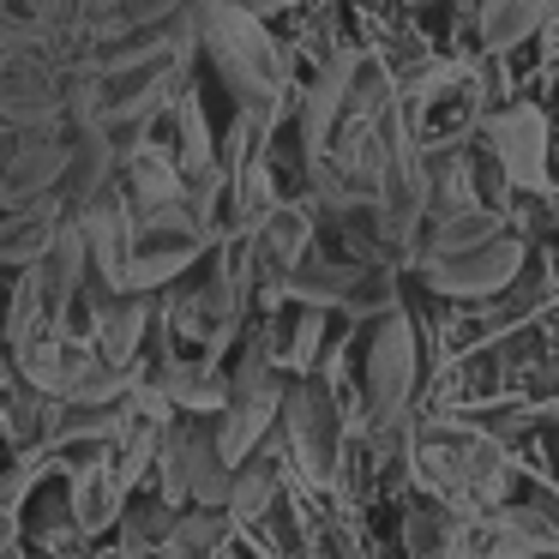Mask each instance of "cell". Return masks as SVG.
Segmentation results:
<instances>
[{
  "instance_id": "83f0119b",
  "label": "cell",
  "mask_w": 559,
  "mask_h": 559,
  "mask_svg": "<svg viewBox=\"0 0 559 559\" xmlns=\"http://www.w3.org/2000/svg\"><path fill=\"white\" fill-rule=\"evenodd\" d=\"M415 7H427V0H415Z\"/></svg>"
},
{
  "instance_id": "8fae6325",
  "label": "cell",
  "mask_w": 559,
  "mask_h": 559,
  "mask_svg": "<svg viewBox=\"0 0 559 559\" xmlns=\"http://www.w3.org/2000/svg\"><path fill=\"white\" fill-rule=\"evenodd\" d=\"M307 253H313V211L307 205H277L253 235H247L253 277H265L271 289H289V277L307 265Z\"/></svg>"
},
{
  "instance_id": "3957f363",
  "label": "cell",
  "mask_w": 559,
  "mask_h": 559,
  "mask_svg": "<svg viewBox=\"0 0 559 559\" xmlns=\"http://www.w3.org/2000/svg\"><path fill=\"white\" fill-rule=\"evenodd\" d=\"M73 163V127H7L0 121V211H25L61 193Z\"/></svg>"
},
{
  "instance_id": "ffe728a7",
  "label": "cell",
  "mask_w": 559,
  "mask_h": 559,
  "mask_svg": "<svg viewBox=\"0 0 559 559\" xmlns=\"http://www.w3.org/2000/svg\"><path fill=\"white\" fill-rule=\"evenodd\" d=\"M271 506H277V475H271L265 463H241L235 481H229V506H223V518H229L235 530H247V523H259Z\"/></svg>"
},
{
  "instance_id": "7402d4cb",
  "label": "cell",
  "mask_w": 559,
  "mask_h": 559,
  "mask_svg": "<svg viewBox=\"0 0 559 559\" xmlns=\"http://www.w3.org/2000/svg\"><path fill=\"white\" fill-rule=\"evenodd\" d=\"M319 337H325V313L319 307H301L295 313V325H289V367H313L319 361Z\"/></svg>"
},
{
  "instance_id": "5bb4252c",
  "label": "cell",
  "mask_w": 559,
  "mask_h": 559,
  "mask_svg": "<svg viewBox=\"0 0 559 559\" xmlns=\"http://www.w3.org/2000/svg\"><path fill=\"white\" fill-rule=\"evenodd\" d=\"M67 223L73 217H67L61 193L37 199V205H25V211H0V271H31L55 241H61Z\"/></svg>"
},
{
  "instance_id": "30bf717a",
  "label": "cell",
  "mask_w": 559,
  "mask_h": 559,
  "mask_svg": "<svg viewBox=\"0 0 559 559\" xmlns=\"http://www.w3.org/2000/svg\"><path fill=\"white\" fill-rule=\"evenodd\" d=\"M283 427H289V439H295L301 469L313 475V481H331V475H337V457H343V421H337V403H331V391L319 385V379H307V385L289 391Z\"/></svg>"
},
{
  "instance_id": "44dd1931",
  "label": "cell",
  "mask_w": 559,
  "mask_h": 559,
  "mask_svg": "<svg viewBox=\"0 0 559 559\" xmlns=\"http://www.w3.org/2000/svg\"><path fill=\"white\" fill-rule=\"evenodd\" d=\"M542 307V283H530V277H518L506 295H493V307H487V331H511V325H523V319Z\"/></svg>"
},
{
  "instance_id": "6da1fadb",
  "label": "cell",
  "mask_w": 559,
  "mask_h": 559,
  "mask_svg": "<svg viewBox=\"0 0 559 559\" xmlns=\"http://www.w3.org/2000/svg\"><path fill=\"white\" fill-rule=\"evenodd\" d=\"M193 31H199V55L223 79L235 109L271 133L289 109V49L271 37V25L235 13L223 0H193Z\"/></svg>"
},
{
  "instance_id": "7c38bea8",
  "label": "cell",
  "mask_w": 559,
  "mask_h": 559,
  "mask_svg": "<svg viewBox=\"0 0 559 559\" xmlns=\"http://www.w3.org/2000/svg\"><path fill=\"white\" fill-rule=\"evenodd\" d=\"M463 547H469L475 559H547L559 547V530L530 506H499V511H487L481 530Z\"/></svg>"
},
{
  "instance_id": "e0dca14e",
  "label": "cell",
  "mask_w": 559,
  "mask_h": 559,
  "mask_svg": "<svg viewBox=\"0 0 559 559\" xmlns=\"http://www.w3.org/2000/svg\"><path fill=\"white\" fill-rule=\"evenodd\" d=\"M127 391H133V379H127V367L103 361L97 349H67V373H61V391H55V403H121Z\"/></svg>"
},
{
  "instance_id": "cb8c5ba5",
  "label": "cell",
  "mask_w": 559,
  "mask_h": 559,
  "mask_svg": "<svg viewBox=\"0 0 559 559\" xmlns=\"http://www.w3.org/2000/svg\"><path fill=\"white\" fill-rule=\"evenodd\" d=\"M13 542H19V518H13L7 506H0V559L13 554Z\"/></svg>"
},
{
  "instance_id": "7a4b0ae2",
  "label": "cell",
  "mask_w": 559,
  "mask_h": 559,
  "mask_svg": "<svg viewBox=\"0 0 559 559\" xmlns=\"http://www.w3.org/2000/svg\"><path fill=\"white\" fill-rule=\"evenodd\" d=\"M157 481H163V499H187V506H205V511L229 506L235 469L223 463L217 427H211L205 415H181V421H169L163 451H157Z\"/></svg>"
},
{
  "instance_id": "9c48e42d",
  "label": "cell",
  "mask_w": 559,
  "mask_h": 559,
  "mask_svg": "<svg viewBox=\"0 0 559 559\" xmlns=\"http://www.w3.org/2000/svg\"><path fill=\"white\" fill-rule=\"evenodd\" d=\"M283 403H289V385H283L271 367H247V373L235 379L229 403H223V421H217V451H223L229 469L253 463V445L271 433V421L283 415Z\"/></svg>"
},
{
  "instance_id": "484cf974",
  "label": "cell",
  "mask_w": 559,
  "mask_h": 559,
  "mask_svg": "<svg viewBox=\"0 0 559 559\" xmlns=\"http://www.w3.org/2000/svg\"><path fill=\"white\" fill-rule=\"evenodd\" d=\"M433 559H475V554H469V547H463V542H445V547H439Z\"/></svg>"
},
{
  "instance_id": "d4e9b609",
  "label": "cell",
  "mask_w": 559,
  "mask_h": 559,
  "mask_svg": "<svg viewBox=\"0 0 559 559\" xmlns=\"http://www.w3.org/2000/svg\"><path fill=\"white\" fill-rule=\"evenodd\" d=\"M97 559H151L145 547H109V554H97Z\"/></svg>"
},
{
  "instance_id": "2e32d148",
  "label": "cell",
  "mask_w": 559,
  "mask_h": 559,
  "mask_svg": "<svg viewBox=\"0 0 559 559\" xmlns=\"http://www.w3.org/2000/svg\"><path fill=\"white\" fill-rule=\"evenodd\" d=\"M67 511H73V535H109L115 523H121L127 487H121V475L109 469V457H103V463H85V469H73V493H67Z\"/></svg>"
},
{
  "instance_id": "4fadbf2b",
  "label": "cell",
  "mask_w": 559,
  "mask_h": 559,
  "mask_svg": "<svg viewBox=\"0 0 559 559\" xmlns=\"http://www.w3.org/2000/svg\"><path fill=\"white\" fill-rule=\"evenodd\" d=\"M554 25V0H475V49L506 61Z\"/></svg>"
},
{
  "instance_id": "4316f807",
  "label": "cell",
  "mask_w": 559,
  "mask_h": 559,
  "mask_svg": "<svg viewBox=\"0 0 559 559\" xmlns=\"http://www.w3.org/2000/svg\"><path fill=\"white\" fill-rule=\"evenodd\" d=\"M554 25H559V0H554Z\"/></svg>"
},
{
  "instance_id": "5b68a950",
  "label": "cell",
  "mask_w": 559,
  "mask_h": 559,
  "mask_svg": "<svg viewBox=\"0 0 559 559\" xmlns=\"http://www.w3.org/2000/svg\"><path fill=\"white\" fill-rule=\"evenodd\" d=\"M487 157L506 175L511 193H554V175H547V151H554V121L535 103H506L481 121Z\"/></svg>"
},
{
  "instance_id": "9a60e30c",
  "label": "cell",
  "mask_w": 559,
  "mask_h": 559,
  "mask_svg": "<svg viewBox=\"0 0 559 559\" xmlns=\"http://www.w3.org/2000/svg\"><path fill=\"white\" fill-rule=\"evenodd\" d=\"M151 331V295H115L103 289V301H91V349L115 367H133V355L145 349Z\"/></svg>"
},
{
  "instance_id": "603a6c76",
  "label": "cell",
  "mask_w": 559,
  "mask_h": 559,
  "mask_svg": "<svg viewBox=\"0 0 559 559\" xmlns=\"http://www.w3.org/2000/svg\"><path fill=\"white\" fill-rule=\"evenodd\" d=\"M223 7L259 19V25H271V19H283V13H301V0H223Z\"/></svg>"
},
{
  "instance_id": "8992f818",
  "label": "cell",
  "mask_w": 559,
  "mask_h": 559,
  "mask_svg": "<svg viewBox=\"0 0 559 559\" xmlns=\"http://www.w3.org/2000/svg\"><path fill=\"white\" fill-rule=\"evenodd\" d=\"M0 121L67 127L73 121V67L55 55H0Z\"/></svg>"
},
{
  "instance_id": "ba28073f",
  "label": "cell",
  "mask_w": 559,
  "mask_h": 559,
  "mask_svg": "<svg viewBox=\"0 0 559 559\" xmlns=\"http://www.w3.org/2000/svg\"><path fill=\"white\" fill-rule=\"evenodd\" d=\"M205 247H211V235L199 229L187 211H169V217L139 223L133 253H127V271H121V283H115V295H151V289H163V283H175L181 271H193Z\"/></svg>"
},
{
  "instance_id": "52a82bcc",
  "label": "cell",
  "mask_w": 559,
  "mask_h": 559,
  "mask_svg": "<svg viewBox=\"0 0 559 559\" xmlns=\"http://www.w3.org/2000/svg\"><path fill=\"white\" fill-rule=\"evenodd\" d=\"M415 385V325L403 313H385L361 337V391H367V421L391 427L403 415V397Z\"/></svg>"
},
{
  "instance_id": "ac0fdd59",
  "label": "cell",
  "mask_w": 559,
  "mask_h": 559,
  "mask_svg": "<svg viewBox=\"0 0 559 559\" xmlns=\"http://www.w3.org/2000/svg\"><path fill=\"white\" fill-rule=\"evenodd\" d=\"M67 349H73V337H61V331L19 343V349H13V367H19V379H25V391L55 397V391H61V373H67Z\"/></svg>"
},
{
  "instance_id": "277c9868",
  "label": "cell",
  "mask_w": 559,
  "mask_h": 559,
  "mask_svg": "<svg viewBox=\"0 0 559 559\" xmlns=\"http://www.w3.org/2000/svg\"><path fill=\"white\" fill-rule=\"evenodd\" d=\"M421 277L451 301H493L523 277V235L493 229L469 247H451V253H421Z\"/></svg>"
},
{
  "instance_id": "d6986e66",
  "label": "cell",
  "mask_w": 559,
  "mask_h": 559,
  "mask_svg": "<svg viewBox=\"0 0 559 559\" xmlns=\"http://www.w3.org/2000/svg\"><path fill=\"white\" fill-rule=\"evenodd\" d=\"M223 530H229V518H223V511L187 506V511H175L163 554H175V559H211V554H217V542H223Z\"/></svg>"
}]
</instances>
